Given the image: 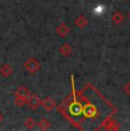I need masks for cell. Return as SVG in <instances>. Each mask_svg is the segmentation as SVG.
I'll list each match as a JSON object with an SVG mask.
<instances>
[{"label": "cell", "mask_w": 130, "mask_h": 131, "mask_svg": "<svg viewBox=\"0 0 130 131\" xmlns=\"http://www.w3.org/2000/svg\"><path fill=\"white\" fill-rule=\"evenodd\" d=\"M72 52H73V48L70 46L69 43H64L59 47V54L63 57H69Z\"/></svg>", "instance_id": "ba28073f"}, {"label": "cell", "mask_w": 130, "mask_h": 131, "mask_svg": "<svg viewBox=\"0 0 130 131\" xmlns=\"http://www.w3.org/2000/svg\"><path fill=\"white\" fill-rule=\"evenodd\" d=\"M86 1H89V0H86Z\"/></svg>", "instance_id": "2e32d148"}, {"label": "cell", "mask_w": 130, "mask_h": 131, "mask_svg": "<svg viewBox=\"0 0 130 131\" xmlns=\"http://www.w3.org/2000/svg\"><path fill=\"white\" fill-rule=\"evenodd\" d=\"M69 32H70V27L65 23H61L56 27V33L61 38H65L67 34H69Z\"/></svg>", "instance_id": "8992f818"}, {"label": "cell", "mask_w": 130, "mask_h": 131, "mask_svg": "<svg viewBox=\"0 0 130 131\" xmlns=\"http://www.w3.org/2000/svg\"><path fill=\"white\" fill-rule=\"evenodd\" d=\"M41 103H42V100H41V98H40L38 95L31 94L30 95V97H29V99H27L26 105L31 108V110L36 111V110H38V108L41 106Z\"/></svg>", "instance_id": "277c9868"}, {"label": "cell", "mask_w": 130, "mask_h": 131, "mask_svg": "<svg viewBox=\"0 0 130 131\" xmlns=\"http://www.w3.org/2000/svg\"><path fill=\"white\" fill-rule=\"evenodd\" d=\"M30 95V90L27 89L26 87L24 85H21V87L17 88V90L14 92V96H15V105L18 107H23L26 105L27 103V99H29Z\"/></svg>", "instance_id": "6da1fadb"}, {"label": "cell", "mask_w": 130, "mask_h": 131, "mask_svg": "<svg viewBox=\"0 0 130 131\" xmlns=\"http://www.w3.org/2000/svg\"><path fill=\"white\" fill-rule=\"evenodd\" d=\"M0 74L4 78H9L13 74V67L9 64H4L1 67H0Z\"/></svg>", "instance_id": "52a82bcc"}, {"label": "cell", "mask_w": 130, "mask_h": 131, "mask_svg": "<svg viewBox=\"0 0 130 131\" xmlns=\"http://www.w3.org/2000/svg\"><path fill=\"white\" fill-rule=\"evenodd\" d=\"M41 106L44 107L45 111H47V112H51V111L56 107V102H55L51 97H47L42 100Z\"/></svg>", "instance_id": "5b68a950"}, {"label": "cell", "mask_w": 130, "mask_h": 131, "mask_svg": "<svg viewBox=\"0 0 130 131\" xmlns=\"http://www.w3.org/2000/svg\"><path fill=\"white\" fill-rule=\"evenodd\" d=\"M112 21H113L116 25H120L124 22V16L120 12H116V13H114L113 16H112Z\"/></svg>", "instance_id": "8fae6325"}, {"label": "cell", "mask_w": 130, "mask_h": 131, "mask_svg": "<svg viewBox=\"0 0 130 131\" xmlns=\"http://www.w3.org/2000/svg\"><path fill=\"white\" fill-rule=\"evenodd\" d=\"M36 124H37V122L33 117H27L25 120V122H24V125H25L26 129H29V130L34 129V128H36Z\"/></svg>", "instance_id": "7c38bea8"}, {"label": "cell", "mask_w": 130, "mask_h": 131, "mask_svg": "<svg viewBox=\"0 0 130 131\" xmlns=\"http://www.w3.org/2000/svg\"><path fill=\"white\" fill-rule=\"evenodd\" d=\"M2 121H4V115H2V113L0 112V124L2 123Z\"/></svg>", "instance_id": "5bb4252c"}, {"label": "cell", "mask_w": 130, "mask_h": 131, "mask_svg": "<svg viewBox=\"0 0 130 131\" xmlns=\"http://www.w3.org/2000/svg\"><path fill=\"white\" fill-rule=\"evenodd\" d=\"M37 125H38V128L40 130H48L49 128H50V122H49V120H47L46 117H42V119L37 123Z\"/></svg>", "instance_id": "30bf717a"}, {"label": "cell", "mask_w": 130, "mask_h": 131, "mask_svg": "<svg viewBox=\"0 0 130 131\" xmlns=\"http://www.w3.org/2000/svg\"><path fill=\"white\" fill-rule=\"evenodd\" d=\"M120 125L116 121H114L111 116L105 117L99 127L96 128V130H119Z\"/></svg>", "instance_id": "7a4b0ae2"}, {"label": "cell", "mask_w": 130, "mask_h": 131, "mask_svg": "<svg viewBox=\"0 0 130 131\" xmlns=\"http://www.w3.org/2000/svg\"><path fill=\"white\" fill-rule=\"evenodd\" d=\"M123 89H124V92H126L128 96H130V82H128V83L124 85Z\"/></svg>", "instance_id": "4fadbf2b"}, {"label": "cell", "mask_w": 130, "mask_h": 131, "mask_svg": "<svg viewBox=\"0 0 130 131\" xmlns=\"http://www.w3.org/2000/svg\"><path fill=\"white\" fill-rule=\"evenodd\" d=\"M128 18L130 19V13H129V14H128Z\"/></svg>", "instance_id": "9a60e30c"}, {"label": "cell", "mask_w": 130, "mask_h": 131, "mask_svg": "<svg viewBox=\"0 0 130 131\" xmlns=\"http://www.w3.org/2000/svg\"><path fill=\"white\" fill-rule=\"evenodd\" d=\"M40 67H41L40 63L36 58H29L26 62H24V69L31 74H34L36 72H38Z\"/></svg>", "instance_id": "3957f363"}, {"label": "cell", "mask_w": 130, "mask_h": 131, "mask_svg": "<svg viewBox=\"0 0 130 131\" xmlns=\"http://www.w3.org/2000/svg\"><path fill=\"white\" fill-rule=\"evenodd\" d=\"M74 23H75V25L79 27V29H84V27L88 25V19H87L83 15H79V16L75 18Z\"/></svg>", "instance_id": "9c48e42d"}]
</instances>
